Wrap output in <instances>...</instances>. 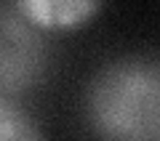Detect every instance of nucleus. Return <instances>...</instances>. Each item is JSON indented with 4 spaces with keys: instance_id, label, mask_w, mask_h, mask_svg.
Listing matches in <instances>:
<instances>
[{
    "instance_id": "1",
    "label": "nucleus",
    "mask_w": 160,
    "mask_h": 141,
    "mask_svg": "<svg viewBox=\"0 0 160 141\" xmlns=\"http://www.w3.org/2000/svg\"><path fill=\"white\" fill-rule=\"evenodd\" d=\"M160 77L155 61L126 59L96 75L88 90V120L107 139H158Z\"/></svg>"
},
{
    "instance_id": "2",
    "label": "nucleus",
    "mask_w": 160,
    "mask_h": 141,
    "mask_svg": "<svg viewBox=\"0 0 160 141\" xmlns=\"http://www.w3.org/2000/svg\"><path fill=\"white\" fill-rule=\"evenodd\" d=\"M43 72L40 43L24 24L0 22V88L22 90L32 85Z\"/></svg>"
},
{
    "instance_id": "3",
    "label": "nucleus",
    "mask_w": 160,
    "mask_h": 141,
    "mask_svg": "<svg viewBox=\"0 0 160 141\" xmlns=\"http://www.w3.org/2000/svg\"><path fill=\"white\" fill-rule=\"evenodd\" d=\"M22 16L38 29H78L91 22L102 8V0H16Z\"/></svg>"
},
{
    "instance_id": "4",
    "label": "nucleus",
    "mask_w": 160,
    "mask_h": 141,
    "mask_svg": "<svg viewBox=\"0 0 160 141\" xmlns=\"http://www.w3.org/2000/svg\"><path fill=\"white\" fill-rule=\"evenodd\" d=\"M40 128L16 104L0 99V141H29L38 139Z\"/></svg>"
}]
</instances>
